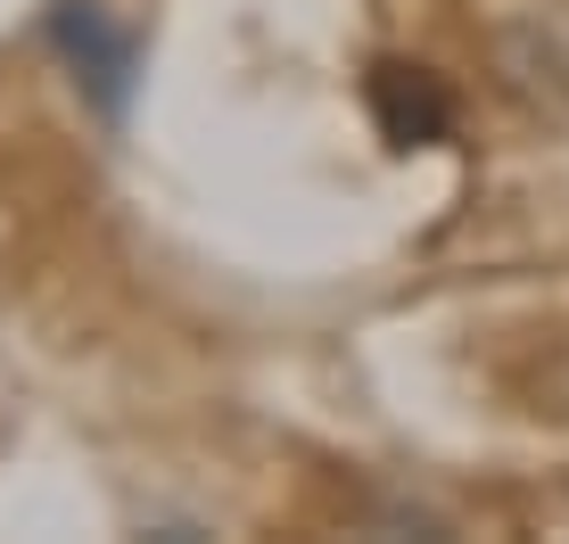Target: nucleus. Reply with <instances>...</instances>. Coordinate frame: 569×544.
Instances as JSON below:
<instances>
[{
  "label": "nucleus",
  "mask_w": 569,
  "mask_h": 544,
  "mask_svg": "<svg viewBox=\"0 0 569 544\" xmlns=\"http://www.w3.org/2000/svg\"><path fill=\"white\" fill-rule=\"evenodd\" d=\"M50 42L74 67L83 100L116 124V115L132 108V83H141V42H132V26H116L100 0H50Z\"/></svg>",
  "instance_id": "obj_1"
},
{
  "label": "nucleus",
  "mask_w": 569,
  "mask_h": 544,
  "mask_svg": "<svg viewBox=\"0 0 569 544\" xmlns=\"http://www.w3.org/2000/svg\"><path fill=\"white\" fill-rule=\"evenodd\" d=\"M371 115H380L388 149H429V141H446V124H455V100L438 91L429 67L380 58V67H371Z\"/></svg>",
  "instance_id": "obj_2"
},
{
  "label": "nucleus",
  "mask_w": 569,
  "mask_h": 544,
  "mask_svg": "<svg viewBox=\"0 0 569 544\" xmlns=\"http://www.w3.org/2000/svg\"><path fill=\"white\" fill-rule=\"evenodd\" d=\"M496 50H503V74H512V91H528V100H545V108H569V67H561L569 26H561L553 9L512 17V26L496 33Z\"/></svg>",
  "instance_id": "obj_3"
},
{
  "label": "nucleus",
  "mask_w": 569,
  "mask_h": 544,
  "mask_svg": "<svg viewBox=\"0 0 569 544\" xmlns=\"http://www.w3.org/2000/svg\"><path fill=\"white\" fill-rule=\"evenodd\" d=\"M537 413L569 421V330H561L553 346H545V363H537Z\"/></svg>",
  "instance_id": "obj_4"
}]
</instances>
